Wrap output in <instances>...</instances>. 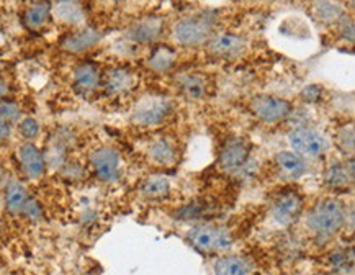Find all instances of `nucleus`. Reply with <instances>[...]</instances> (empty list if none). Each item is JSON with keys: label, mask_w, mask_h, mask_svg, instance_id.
<instances>
[{"label": "nucleus", "mask_w": 355, "mask_h": 275, "mask_svg": "<svg viewBox=\"0 0 355 275\" xmlns=\"http://www.w3.org/2000/svg\"><path fill=\"white\" fill-rule=\"evenodd\" d=\"M347 219L344 205L334 197L322 199L308 215V228L318 238H331L343 229Z\"/></svg>", "instance_id": "f257e3e1"}, {"label": "nucleus", "mask_w": 355, "mask_h": 275, "mask_svg": "<svg viewBox=\"0 0 355 275\" xmlns=\"http://www.w3.org/2000/svg\"><path fill=\"white\" fill-rule=\"evenodd\" d=\"M215 30V17L205 12L198 15L187 17L175 25L174 38L179 44L187 48H198L208 43Z\"/></svg>", "instance_id": "f03ea898"}, {"label": "nucleus", "mask_w": 355, "mask_h": 275, "mask_svg": "<svg viewBox=\"0 0 355 275\" xmlns=\"http://www.w3.org/2000/svg\"><path fill=\"white\" fill-rule=\"evenodd\" d=\"M189 241L200 254L205 256L220 254L233 246L231 233L216 224H202V226L193 228L189 235Z\"/></svg>", "instance_id": "7ed1b4c3"}, {"label": "nucleus", "mask_w": 355, "mask_h": 275, "mask_svg": "<svg viewBox=\"0 0 355 275\" xmlns=\"http://www.w3.org/2000/svg\"><path fill=\"white\" fill-rule=\"evenodd\" d=\"M172 113V103L162 95H146L135 105L131 112V122L138 126H159Z\"/></svg>", "instance_id": "20e7f679"}, {"label": "nucleus", "mask_w": 355, "mask_h": 275, "mask_svg": "<svg viewBox=\"0 0 355 275\" xmlns=\"http://www.w3.org/2000/svg\"><path fill=\"white\" fill-rule=\"evenodd\" d=\"M250 112L259 122L266 123V125H274L286 120L291 113H293V105L286 99L275 97V95L261 94L252 97L249 103Z\"/></svg>", "instance_id": "39448f33"}, {"label": "nucleus", "mask_w": 355, "mask_h": 275, "mask_svg": "<svg viewBox=\"0 0 355 275\" xmlns=\"http://www.w3.org/2000/svg\"><path fill=\"white\" fill-rule=\"evenodd\" d=\"M288 143L291 149L303 158H321L329 149L326 136L309 126L293 128L288 133Z\"/></svg>", "instance_id": "423d86ee"}, {"label": "nucleus", "mask_w": 355, "mask_h": 275, "mask_svg": "<svg viewBox=\"0 0 355 275\" xmlns=\"http://www.w3.org/2000/svg\"><path fill=\"white\" fill-rule=\"evenodd\" d=\"M90 167L95 177L103 183L116 182L121 176V158L120 153L110 146H102V148L94 149L89 156Z\"/></svg>", "instance_id": "0eeeda50"}, {"label": "nucleus", "mask_w": 355, "mask_h": 275, "mask_svg": "<svg viewBox=\"0 0 355 275\" xmlns=\"http://www.w3.org/2000/svg\"><path fill=\"white\" fill-rule=\"evenodd\" d=\"M250 156V143L245 138L236 136L230 138L220 151V158H218V164L223 171L234 172L239 171L248 164Z\"/></svg>", "instance_id": "6e6552de"}, {"label": "nucleus", "mask_w": 355, "mask_h": 275, "mask_svg": "<svg viewBox=\"0 0 355 275\" xmlns=\"http://www.w3.org/2000/svg\"><path fill=\"white\" fill-rule=\"evenodd\" d=\"M303 197L298 192H285L274 200L272 217L282 226H290L303 213Z\"/></svg>", "instance_id": "1a4fd4ad"}, {"label": "nucleus", "mask_w": 355, "mask_h": 275, "mask_svg": "<svg viewBox=\"0 0 355 275\" xmlns=\"http://www.w3.org/2000/svg\"><path fill=\"white\" fill-rule=\"evenodd\" d=\"M18 160H20L21 171L31 181H38L46 172V156L31 141H25L18 146Z\"/></svg>", "instance_id": "9d476101"}, {"label": "nucleus", "mask_w": 355, "mask_h": 275, "mask_svg": "<svg viewBox=\"0 0 355 275\" xmlns=\"http://www.w3.org/2000/svg\"><path fill=\"white\" fill-rule=\"evenodd\" d=\"M245 48H248V40L233 33H221L211 36L210 41H208L210 53L213 56L221 59L239 58L245 51Z\"/></svg>", "instance_id": "9b49d317"}, {"label": "nucleus", "mask_w": 355, "mask_h": 275, "mask_svg": "<svg viewBox=\"0 0 355 275\" xmlns=\"http://www.w3.org/2000/svg\"><path fill=\"white\" fill-rule=\"evenodd\" d=\"M164 31V20L161 17H146L130 26L126 38L133 43H154Z\"/></svg>", "instance_id": "f8f14e48"}, {"label": "nucleus", "mask_w": 355, "mask_h": 275, "mask_svg": "<svg viewBox=\"0 0 355 275\" xmlns=\"http://www.w3.org/2000/svg\"><path fill=\"white\" fill-rule=\"evenodd\" d=\"M274 162L277 171L286 181H298L308 171L306 160L295 151H280V153L275 154Z\"/></svg>", "instance_id": "ddd939ff"}, {"label": "nucleus", "mask_w": 355, "mask_h": 275, "mask_svg": "<svg viewBox=\"0 0 355 275\" xmlns=\"http://www.w3.org/2000/svg\"><path fill=\"white\" fill-rule=\"evenodd\" d=\"M72 85L77 94L89 95L98 89L100 85V71L97 66L90 62H84L74 69L72 76Z\"/></svg>", "instance_id": "4468645a"}, {"label": "nucleus", "mask_w": 355, "mask_h": 275, "mask_svg": "<svg viewBox=\"0 0 355 275\" xmlns=\"http://www.w3.org/2000/svg\"><path fill=\"white\" fill-rule=\"evenodd\" d=\"M324 182L331 189H345L354 182V160H334L326 169Z\"/></svg>", "instance_id": "2eb2a0df"}, {"label": "nucleus", "mask_w": 355, "mask_h": 275, "mask_svg": "<svg viewBox=\"0 0 355 275\" xmlns=\"http://www.w3.org/2000/svg\"><path fill=\"white\" fill-rule=\"evenodd\" d=\"M100 40H102V33H100V31L94 28H84V30L76 31V33H72L69 36H66V38L62 40L61 46L67 53L77 54L94 48L95 44L100 43Z\"/></svg>", "instance_id": "dca6fc26"}, {"label": "nucleus", "mask_w": 355, "mask_h": 275, "mask_svg": "<svg viewBox=\"0 0 355 275\" xmlns=\"http://www.w3.org/2000/svg\"><path fill=\"white\" fill-rule=\"evenodd\" d=\"M3 200H6V208L7 212L13 215V217H18V215H24V210L26 203H28L30 195L26 192L24 183L12 181L7 183L6 194H3Z\"/></svg>", "instance_id": "f3484780"}, {"label": "nucleus", "mask_w": 355, "mask_h": 275, "mask_svg": "<svg viewBox=\"0 0 355 275\" xmlns=\"http://www.w3.org/2000/svg\"><path fill=\"white\" fill-rule=\"evenodd\" d=\"M149 159L157 166H174L177 162V146L169 138H159L148 149Z\"/></svg>", "instance_id": "a211bd4d"}, {"label": "nucleus", "mask_w": 355, "mask_h": 275, "mask_svg": "<svg viewBox=\"0 0 355 275\" xmlns=\"http://www.w3.org/2000/svg\"><path fill=\"white\" fill-rule=\"evenodd\" d=\"M177 84H179L180 94L185 99L198 102V100H203L207 97V82H205L202 76L184 74L177 79Z\"/></svg>", "instance_id": "6ab92c4d"}, {"label": "nucleus", "mask_w": 355, "mask_h": 275, "mask_svg": "<svg viewBox=\"0 0 355 275\" xmlns=\"http://www.w3.org/2000/svg\"><path fill=\"white\" fill-rule=\"evenodd\" d=\"M51 15H53L51 3H49L48 0H41V2H36L31 7L26 8L24 20H25V25L28 26L30 30H40L46 25Z\"/></svg>", "instance_id": "aec40b11"}, {"label": "nucleus", "mask_w": 355, "mask_h": 275, "mask_svg": "<svg viewBox=\"0 0 355 275\" xmlns=\"http://www.w3.org/2000/svg\"><path fill=\"white\" fill-rule=\"evenodd\" d=\"M177 61V51L172 49L171 46H159L153 51L151 56L148 59V66L151 71L157 72V74H164V72L171 71Z\"/></svg>", "instance_id": "412c9836"}, {"label": "nucleus", "mask_w": 355, "mask_h": 275, "mask_svg": "<svg viewBox=\"0 0 355 275\" xmlns=\"http://www.w3.org/2000/svg\"><path fill=\"white\" fill-rule=\"evenodd\" d=\"M135 84V77L128 69L125 67H118V69H113V71L108 74L107 77V84H105V89L108 94H123V92L130 90L131 87Z\"/></svg>", "instance_id": "4be33fe9"}, {"label": "nucleus", "mask_w": 355, "mask_h": 275, "mask_svg": "<svg viewBox=\"0 0 355 275\" xmlns=\"http://www.w3.org/2000/svg\"><path fill=\"white\" fill-rule=\"evenodd\" d=\"M249 264L238 256H223L215 264V275H249Z\"/></svg>", "instance_id": "5701e85b"}, {"label": "nucleus", "mask_w": 355, "mask_h": 275, "mask_svg": "<svg viewBox=\"0 0 355 275\" xmlns=\"http://www.w3.org/2000/svg\"><path fill=\"white\" fill-rule=\"evenodd\" d=\"M141 190L148 199L159 200L171 194V182L166 176H151L146 178Z\"/></svg>", "instance_id": "b1692460"}, {"label": "nucleus", "mask_w": 355, "mask_h": 275, "mask_svg": "<svg viewBox=\"0 0 355 275\" xmlns=\"http://www.w3.org/2000/svg\"><path fill=\"white\" fill-rule=\"evenodd\" d=\"M53 13L59 22L67 23V25H80V23L84 22V12H82V8L77 6L76 2H72V0L59 2Z\"/></svg>", "instance_id": "393cba45"}, {"label": "nucleus", "mask_w": 355, "mask_h": 275, "mask_svg": "<svg viewBox=\"0 0 355 275\" xmlns=\"http://www.w3.org/2000/svg\"><path fill=\"white\" fill-rule=\"evenodd\" d=\"M315 13L316 17L324 23L339 22L340 17L345 15L344 8L340 7V3L334 2V0H316Z\"/></svg>", "instance_id": "a878e982"}, {"label": "nucleus", "mask_w": 355, "mask_h": 275, "mask_svg": "<svg viewBox=\"0 0 355 275\" xmlns=\"http://www.w3.org/2000/svg\"><path fill=\"white\" fill-rule=\"evenodd\" d=\"M336 144H338L339 151H343V154L352 158L354 149H355V140H354V126H344L340 128L336 135Z\"/></svg>", "instance_id": "bb28decb"}, {"label": "nucleus", "mask_w": 355, "mask_h": 275, "mask_svg": "<svg viewBox=\"0 0 355 275\" xmlns=\"http://www.w3.org/2000/svg\"><path fill=\"white\" fill-rule=\"evenodd\" d=\"M18 133H20L21 138H24L25 141H31V143H33V141L40 136V133H41L40 122L33 117L21 118V120L18 122Z\"/></svg>", "instance_id": "cd10ccee"}, {"label": "nucleus", "mask_w": 355, "mask_h": 275, "mask_svg": "<svg viewBox=\"0 0 355 275\" xmlns=\"http://www.w3.org/2000/svg\"><path fill=\"white\" fill-rule=\"evenodd\" d=\"M0 117L3 118L10 125H15L21 120V112L18 105L12 102H0Z\"/></svg>", "instance_id": "c85d7f7f"}, {"label": "nucleus", "mask_w": 355, "mask_h": 275, "mask_svg": "<svg viewBox=\"0 0 355 275\" xmlns=\"http://www.w3.org/2000/svg\"><path fill=\"white\" fill-rule=\"evenodd\" d=\"M300 97H302L306 103H318L321 102L322 99V89L316 84H309L302 90Z\"/></svg>", "instance_id": "c756f323"}, {"label": "nucleus", "mask_w": 355, "mask_h": 275, "mask_svg": "<svg viewBox=\"0 0 355 275\" xmlns=\"http://www.w3.org/2000/svg\"><path fill=\"white\" fill-rule=\"evenodd\" d=\"M340 33H343V38L347 40L349 43L354 41V22L350 17L343 15L340 17Z\"/></svg>", "instance_id": "7c9ffc66"}, {"label": "nucleus", "mask_w": 355, "mask_h": 275, "mask_svg": "<svg viewBox=\"0 0 355 275\" xmlns=\"http://www.w3.org/2000/svg\"><path fill=\"white\" fill-rule=\"evenodd\" d=\"M24 215H26L30 219H40L41 215H43V210H41V206L38 201L35 200H28V203H26L25 210H24Z\"/></svg>", "instance_id": "2f4dec72"}, {"label": "nucleus", "mask_w": 355, "mask_h": 275, "mask_svg": "<svg viewBox=\"0 0 355 275\" xmlns=\"http://www.w3.org/2000/svg\"><path fill=\"white\" fill-rule=\"evenodd\" d=\"M10 135H12V125L0 117V143H2V141H7L8 138H10Z\"/></svg>", "instance_id": "473e14b6"}, {"label": "nucleus", "mask_w": 355, "mask_h": 275, "mask_svg": "<svg viewBox=\"0 0 355 275\" xmlns=\"http://www.w3.org/2000/svg\"><path fill=\"white\" fill-rule=\"evenodd\" d=\"M7 94H8V84L3 79H0V100L7 97Z\"/></svg>", "instance_id": "72a5a7b5"}, {"label": "nucleus", "mask_w": 355, "mask_h": 275, "mask_svg": "<svg viewBox=\"0 0 355 275\" xmlns=\"http://www.w3.org/2000/svg\"><path fill=\"white\" fill-rule=\"evenodd\" d=\"M112 2H121V0H112Z\"/></svg>", "instance_id": "f704fd0d"}, {"label": "nucleus", "mask_w": 355, "mask_h": 275, "mask_svg": "<svg viewBox=\"0 0 355 275\" xmlns=\"http://www.w3.org/2000/svg\"><path fill=\"white\" fill-rule=\"evenodd\" d=\"M59 2H67V0H59Z\"/></svg>", "instance_id": "c9c22d12"}]
</instances>
